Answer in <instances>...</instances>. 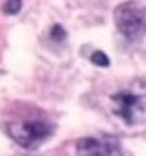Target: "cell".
Wrapping results in <instances>:
<instances>
[{
  "label": "cell",
  "mask_w": 146,
  "mask_h": 156,
  "mask_svg": "<svg viewBox=\"0 0 146 156\" xmlns=\"http://www.w3.org/2000/svg\"><path fill=\"white\" fill-rule=\"evenodd\" d=\"M7 132L19 146L26 150L37 148L52 135V125L46 120H13L7 125Z\"/></svg>",
  "instance_id": "6da1fadb"
},
{
  "label": "cell",
  "mask_w": 146,
  "mask_h": 156,
  "mask_svg": "<svg viewBox=\"0 0 146 156\" xmlns=\"http://www.w3.org/2000/svg\"><path fill=\"white\" fill-rule=\"evenodd\" d=\"M117 29L130 41H136L146 33V8L140 3H120L114 12Z\"/></svg>",
  "instance_id": "7a4b0ae2"
},
{
  "label": "cell",
  "mask_w": 146,
  "mask_h": 156,
  "mask_svg": "<svg viewBox=\"0 0 146 156\" xmlns=\"http://www.w3.org/2000/svg\"><path fill=\"white\" fill-rule=\"evenodd\" d=\"M76 156H123V153L114 138L83 136L76 141Z\"/></svg>",
  "instance_id": "3957f363"
},
{
  "label": "cell",
  "mask_w": 146,
  "mask_h": 156,
  "mask_svg": "<svg viewBox=\"0 0 146 156\" xmlns=\"http://www.w3.org/2000/svg\"><path fill=\"white\" fill-rule=\"evenodd\" d=\"M114 101V112L119 117H122L127 124H135L138 119L143 104H141V98L133 94L130 91H119L112 96Z\"/></svg>",
  "instance_id": "277c9868"
},
{
  "label": "cell",
  "mask_w": 146,
  "mask_h": 156,
  "mask_svg": "<svg viewBox=\"0 0 146 156\" xmlns=\"http://www.w3.org/2000/svg\"><path fill=\"white\" fill-rule=\"evenodd\" d=\"M91 62L94 63V65L97 67H109V57H107V54L106 52H102V51H96V52H92L91 54Z\"/></svg>",
  "instance_id": "5b68a950"
},
{
  "label": "cell",
  "mask_w": 146,
  "mask_h": 156,
  "mask_svg": "<svg viewBox=\"0 0 146 156\" xmlns=\"http://www.w3.org/2000/svg\"><path fill=\"white\" fill-rule=\"evenodd\" d=\"M2 10H3V13H7V15H16L19 10H21V2H19V0H10V2H5Z\"/></svg>",
  "instance_id": "8992f818"
},
{
  "label": "cell",
  "mask_w": 146,
  "mask_h": 156,
  "mask_svg": "<svg viewBox=\"0 0 146 156\" xmlns=\"http://www.w3.org/2000/svg\"><path fill=\"white\" fill-rule=\"evenodd\" d=\"M50 37L54 39V41H57V42H62L63 39L67 37V33H65V29H63L60 24H54V26L50 28Z\"/></svg>",
  "instance_id": "52a82bcc"
}]
</instances>
